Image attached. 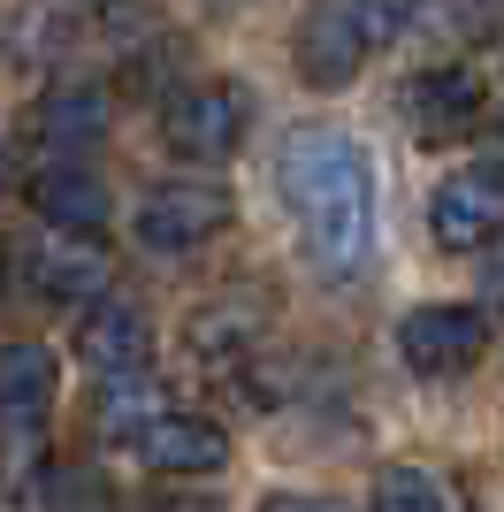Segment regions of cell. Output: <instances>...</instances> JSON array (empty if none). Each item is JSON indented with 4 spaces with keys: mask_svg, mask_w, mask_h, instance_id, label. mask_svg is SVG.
Returning a JSON list of instances; mask_svg holds the SVG:
<instances>
[{
    "mask_svg": "<svg viewBox=\"0 0 504 512\" xmlns=\"http://www.w3.org/2000/svg\"><path fill=\"white\" fill-rule=\"evenodd\" d=\"M283 199L298 214L306 260L329 283H352L375 260V169L344 130H291L283 146Z\"/></svg>",
    "mask_w": 504,
    "mask_h": 512,
    "instance_id": "cell-1",
    "label": "cell"
},
{
    "mask_svg": "<svg viewBox=\"0 0 504 512\" xmlns=\"http://www.w3.org/2000/svg\"><path fill=\"white\" fill-rule=\"evenodd\" d=\"M245 130H252V92L230 85V77H199V85H184L161 107L168 153H176V161H199V169L230 161V153L245 146Z\"/></svg>",
    "mask_w": 504,
    "mask_h": 512,
    "instance_id": "cell-2",
    "label": "cell"
},
{
    "mask_svg": "<svg viewBox=\"0 0 504 512\" xmlns=\"http://www.w3.org/2000/svg\"><path fill=\"white\" fill-rule=\"evenodd\" d=\"M375 54V23H367V0H314L291 31V62L314 92H344Z\"/></svg>",
    "mask_w": 504,
    "mask_h": 512,
    "instance_id": "cell-3",
    "label": "cell"
},
{
    "mask_svg": "<svg viewBox=\"0 0 504 512\" xmlns=\"http://www.w3.org/2000/svg\"><path fill=\"white\" fill-rule=\"evenodd\" d=\"M230 230V192L214 176H176V184H153L146 207H138V245L146 253H199L207 237Z\"/></svg>",
    "mask_w": 504,
    "mask_h": 512,
    "instance_id": "cell-4",
    "label": "cell"
},
{
    "mask_svg": "<svg viewBox=\"0 0 504 512\" xmlns=\"http://www.w3.org/2000/svg\"><path fill=\"white\" fill-rule=\"evenodd\" d=\"M23 276H31V291H39L46 306L77 314V306H92V299L115 291V253L100 245V230H62V237H46L39 253L23 260Z\"/></svg>",
    "mask_w": 504,
    "mask_h": 512,
    "instance_id": "cell-5",
    "label": "cell"
},
{
    "mask_svg": "<svg viewBox=\"0 0 504 512\" xmlns=\"http://www.w3.org/2000/svg\"><path fill=\"white\" fill-rule=\"evenodd\" d=\"M398 352L413 375H466L489 352V314H474V306H413L398 321Z\"/></svg>",
    "mask_w": 504,
    "mask_h": 512,
    "instance_id": "cell-6",
    "label": "cell"
},
{
    "mask_svg": "<svg viewBox=\"0 0 504 512\" xmlns=\"http://www.w3.org/2000/svg\"><path fill=\"white\" fill-rule=\"evenodd\" d=\"M428 230H436L443 253H489L504 237V176L497 169L443 176L436 199H428Z\"/></svg>",
    "mask_w": 504,
    "mask_h": 512,
    "instance_id": "cell-7",
    "label": "cell"
},
{
    "mask_svg": "<svg viewBox=\"0 0 504 512\" xmlns=\"http://www.w3.org/2000/svg\"><path fill=\"white\" fill-rule=\"evenodd\" d=\"M77 360L100 375V383H123V375H146V360H153V321L138 314L130 299H92V306H77Z\"/></svg>",
    "mask_w": 504,
    "mask_h": 512,
    "instance_id": "cell-8",
    "label": "cell"
},
{
    "mask_svg": "<svg viewBox=\"0 0 504 512\" xmlns=\"http://www.w3.org/2000/svg\"><path fill=\"white\" fill-rule=\"evenodd\" d=\"M123 444L138 451V467H153V474H214L230 459V436L214 421H199V413H146Z\"/></svg>",
    "mask_w": 504,
    "mask_h": 512,
    "instance_id": "cell-9",
    "label": "cell"
},
{
    "mask_svg": "<svg viewBox=\"0 0 504 512\" xmlns=\"http://www.w3.org/2000/svg\"><path fill=\"white\" fill-rule=\"evenodd\" d=\"M54 390H62V375H54L46 344H8L0 352V444H39Z\"/></svg>",
    "mask_w": 504,
    "mask_h": 512,
    "instance_id": "cell-10",
    "label": "cell"
},
{
    "mask_svg": "<svg viewBox=\"0 0 504 512\" xmlns=\"http://www.w3.org/2000/svg\"><path fill=\"white\" fill-rule=\"evenodd\" d=\"M405 115H413L420 138H466V130L489 115V85H482V69H466V62L420 69L413 92H405Z\"/></svg>",
    "mask_w": 504,
    "mask_h": 512,
    "instance_id": "cell-11",
    "label": "cell"
},
{
    "mask_svg": "<svg viewBox=\"0 0 504 512\" xmlns=\"http://www.w3.org/2000/svg\"><path fill=\"white\" fill-rule=\"evenodd\" d=\"M107 115H115L107 85H54L39 107H31V130H39L54 153H84V146L107 138Z\"/></svg>",
    "mask_w": 504,
    "mask_h": 512,
    "instance_id": "cell-12",
    "label": "cell"
},
{
    "mask_svg": "<svg viewBox=\"0 0 504 512\" xmlns=\"http://www.w3.org/2000/svg\"><path fill=\"white\" fill-rule=\"evenodd\" d=\"M31 214L54 222V230H100L107 222V184L92 169H77V161H46V169L31 176Z\"/></svg>",
    "mask_w": 504,
    "mask_h": 512,
    "instance_id": "cell-13",
    "label": "cell"
},
{
    "mask_svg": "<svg viewBox=\"0 0 504 512\" xmlns=\"http://www.w3.org/2000/svg\"><path fill=\"white\" fill-rule=\"evenodd\" d=\"M252 337H260V299L252 291H230V299H207L199 314L184 321L191 360H245Z\"/></svg>",
    "mask_w": 504,
    "mask_h": 512,
    "instance_id": "cell-14",
    "label": "cell"
},
{
    "mask_svg": "<svg viewBox=\"0 0 504 512\" xmlns=\"http://www.w3.org/2000/svg\"><path fill=\"white\" fill-rule=\"evenodd\" d=\"M367 512H466V497L436 467H382L367 490Z\"/></svg>",
    "mask_w": 504,
    "mask_h": 512,
    "instance_id": "cell-15",
    "label": "cell"
},
{
    "mask_svg": "<svg viewBox=\"0 0 504 512\" xmlns=\"http://www.w3.org/2000/svg\"><path fill=\"white\" fill-rule=\"evenodd\" d=\"M31 505L39 512H115V490H107L100 467H54V474H39Z\"/></svg>",
    "mask_w": 504,
    "mask_h": 512,
    "instance_id": "cell-16",
    "label": "cell"
},
{
    "mask_svg": "<svg viewBox=\"0 0 504 512\" xmlns=\"http://www.w3.org/2000/svg\"><path fill=\"white\" fill-rule=\"evenodd\" d=\"M260 512H344L336 497H306V490H283V497H268Z\"/></svg>",
    "mask_w": 504,
    "mask_h": 512,
    "instance_id": "cell-17",
    "label": "cell"
},
{
    "mask_svg": "<svg viewBox=\"0 0 504 512\" xmlns=\"http://www.w3.org/2000/svg\"><path fill=\"white\" fill-rule=\"evenodd\" d=\"M161 512H222V497H168Z\"/></svg>",
    "mask_w": 504,
    "mask_h": 512,
    "instance_id": "cell-18",
    "label": "cell"
},
{
    "mask_svg": "<svg viewBox=\"0 0 504 512\" xmlns=\"http://www.w3.org/2000/svg\"><path fill=\"white\" fill-rule=\"evenodd\" d=\"M497 245H504V237H497ZM489 299H504V253L489 260Z\"/></svg>",
    "mask_w": 504,
    "mask_h": 512,
    "instance_id": "cell-19",
    "label": "cell"
},
{
    "mask_svg": "<svg viewBox=\"0 0 504 512\" xmlns=\"http://www.w3.org/2000/svg\"><path fill=\"white\" fill-rule=\"evenodd\" d=\"M8 184H16V161H8V146H0V192H8Z\"/></svg>",
    "mask_w": 504,
    "mask_h": 512,
    "instance_id": "cell-20",
    "label": "cell"
},
{
    "mask_svg": "<svg viewBox=\"0 0 504 512\" xmlns=\"http://www.w3.org/2000/svg\"><path fill=\"white\" fill-rule=\"evenodd\" d=\"M497 161H504V115H497Z\"/></svg>",
    "mask_w": 504,
    "mask_h": 512,
    "instance_id": "cell-21",
    "label": "cell"
}]
</instances>
